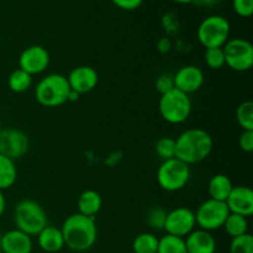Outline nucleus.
Segmentation results:
<instances>
[{
    "label": "nucleus",
    "mask_w": 253,
    "mask_h": 253,
    "mask_svg": "<svg viewBox=\"0 0 253 253\" xmlns=\"http://www.w3.org/2000/svg\"><path fill=\"white\" fill-rule=\"evenodd\" d=\"M64 246L74 252H85L95 245L98 227L94 217L76 212L67 217L61 227Z\"/></svg>",
    "instance_id": "1"
},
{
    "label": "nucleus",
    "mask_w": 253,
    "mask_h": 253,
    "mask_svg": "<svg viewBox=\"0 0 253 253\" xmlns=\"http://www.w3.org/2000/svg\"><path fill=\"white\" fill-rule=\"evenodd\" d=\"M214 148V140L203 128H189L175 138V158L188 166L207 160Z\"/></svg>",
    "instance_id": "2"
},
{
    "label": "nucleus",
    "mask_w": 253,
    "mask_h": 253,
    "mask_svg": "<svg viewBox=\"0 0 253 253\" xmlns=\"http://www.w3.org/2000/svg\"><path fill=\"white\" fill-rule=\"evenodd\" d=\"M15 229L25 232L29 236H37L41 230L48 225L46 210L35 200L24 199L15 205L14 209Z\"/></svg>",
    "instance_id": "3"
},
{
    "label": "nucleus",
    "mask_w": 253,
    "mask_h": 253,
    "mask_svg": "<svg viewBox=\"0 0 253 253\" xmlns=\"http://www.w3.org/2000/svg\"><path fill=\"white\" fill-rule=\"evenodd\" d=\"M69 88L67 77L61 73H51L41 79L35 88V98L44 108H57L68 103Z\"/></svg>",
    "instance_id": "4"
},
{
    "label": "nucleus",
    "mask_w": 253,
    "mask_h": 253,
    "mask_svg": "<svg viewBox=\"0 0 253 253\" xmlns=\"http://www.w3.org/2000/svg\"><path fill=\"white\" fill-rule=\"evenodd\" d=\"M192 108L189 95L175 88L161 95L158 103V110L162 119L173 125L185 123L192 114Z\"/></svg>",
    "instance_id": "5"
},
{
    "label": "nucleus",
    "mask_w": 253,
    "mask_h": 253,
    "mask_svg": "<svg viewBox=\"0 0 253 253\" xmlns=\"http://www.w3.org/2000/svg\"><path fill=\"white\" fill-rule=\"evenodd\" d=\"M230 22L221 15H210L205 17L197 30L198 41L205 49L224 47L230 37Z\"/></svg>",
    "instance_id": "6"
},
{
    "label": "nucleus",
    "mask_w": 253,
    "mask_h": 253,
    "mask_svg": "<svg viewBox=\"0 0 253 253\" xmlns=\"http://www.w3.org/2000/svg\"><path fill=\"white\" fill-rule=\"evenodd\" d=\"M190 179V166L178 158L162 161L157 170V183L166 192H178L188 184Z\"/></svg>",
    "instance_id": "7"
},
{
    "label": "nucleus",
    "mask_w": 253,
    "mask_h": 253,
    "mask_svg": "<svg viewBox=\"0 0 253 253\" xmlns=\"http://www.w3.org/2000/svg\"><path fill=\"white\" fill-rule=\"evenodd\" d=\"M194 214L197 226L205 231L211 232L224 226L225 220L230 214V210L225 202L208 199L198 207Z\"/></svg>",
    "instance_id": "8"
},
{
    "label": "nucleus",
    "mask_w": 253,
    "mask_h": 253,
    "mask_svg": "<svg viewBox=\"0 0 253 253\" xmlns=\"http://www.w3.org/2000/svg\"><path fill=\"white\" fill-rule=\"evenodd\" d=\"M225 64L235 72L250 71L253 64V46L249 40L231 39L222 47Z\"/></svg>",
    "instance_id": "9"
},
{
    "label": "nucleus",
    "mask_w": 253,
    "mask_h": 253,
    "mask_svg": "<svg viewBox=\"0 0 253 253\" xmlns=\"http://www.w3.org/2000/svg\"><path fill=\"white\" fill-rule=\"evenodd\" d=\"M195 227H197L195 214L189 208L179 207L167 211L165 227H163L166 234L184 239L193 230H195Z\"/></svg>",
    "instance_id": "10"
},
{
    "label": "nucleus",
    "mask_w": 253,
    "mask_h": 253,
    "mask_svg": "<svg viewBox=\"0 0 253 253\" xmlns=\"http://www.w3.org/2000/svg\"><path fill=\"white\" fill-rule=\"evenodd\" d=\"M30 141L25 132L17 128H4L0 131V155L16 161L29 151Z\"/></svg>",
    "instance_id": "11"
},
{
    "label": "nucleus",
    "mask_w": 253,
    "mask_h": 253,
    "mask_svg": "<svg viewBox=\"0 0 253 253\" xmlns=\"http://www.w3.org/2000/svg\"><path fill=\"white\" fill-rule=\"evenodd\" d=\"M51 57L43 46L32 44L26 47L19 56V68L30 76L41 74L48 68Z\"/></svg>",
    "instance_id": "12"
},
{
    "label": "nucleus",
    "mask_w": 253,
    "mask_h": 253,
    "mask_svg": "<svg viewBox=\"0 0 253 253\" xmlns=\"http://www.w3.org/2000/svg\"><path fill=\"white\" fill-rule=\"evenodd\" d=\"M205 81L204 72L194 64L183 66L173 76L174 88L185 94H192L199 90Z\"/></svg>",
    "instance_id": "13"
},
{
    "label": "nucleus",
    "mask_w": 253,
    "mask_h": 253,
    "mask_svg": "<svg viewBox=\"0 0 253 253\" xmlns=\"http://www.w3.org/2000/svg\"><path fill=\"white\" fill-rule=\"evenodd\" d=\"M71 90L76 91L79 95L90 93L96 88L99 82L98 72L90 66H79L71 71L67 77Z\"/></svg>",
    "instance_id": "14"
},
{
    "label": "nucleus",
    "mask_w": 253,
    "mask_h": 253,
    "mask_svg": "<svg viewBox=\"0 0 253 253\" xmlns=\"http://www.w3.org/2000/svg\"><path fill=\"white\" fill-rule=\"evenodd\" d=\"M225 203L230 212L250 217L253 214V190L246 185H236Z\"/></svg>",
    "instance_id": "15"
},
{
    "label": "nucleus",
    "mask_w": 253,
    "mask_h": 253,
    "mask_svg": "<svg viewBox=\"0 0 253 253\" xmlns=\"http://www.w3.org/2000/svg\"><path fill=\"white\" fill-rule=\"evenodd\" d=\"M34 249L32 237L17 229H12L1 235V253H31Z\"/></svg>",
    "instance_id": "16"
},
{
    "label": "nucleus",
    "mask_w": 253,
    "mask_h": 253,
    "mask_svg": "<svg viewBox=\"0 0 253 253\" xmlns=\"http://www.w3.org/2000/svg\"><path fill=\"white\" fill-rule=\"evenodd\" d=\"M185 247L188 253H215L216 252V240L211 232L202 229H195L184 237Z\"/></svg>",
    "instance_id": "17"
},
{
    "label": "nucleus",
    "mask_w": 253,
    "mask_h": 253,
    "mask_svg": "<svg viewBox=\"0 0 253 253\" xmlns=\"http://www.w3.org/2000/svg\"><path fill=\"white\" fill-rule=\"evenodd\" d=\"M37 245L46 253H58L64 249V240L61 229L47 225L37 235Z\"/></svg>",
    "instance_id": "18"
},
{
    "label": "nucleus",
    "mask_w": 253,
    "mask_h": 253,
    "mask_svg": "<svg viewBox=\"0 0 253 253\" xmlns=\"http://www.w3.org/2000/svg\"><path fill=\"white\" fill-rule=\"evenodd\" d=\"M77 207H78L79 214L95 219V216L100 211L101 207H103V199H101V195L98 192H95V190H84L79 195Z\"/></svg>",
    "instance_id": "19"
},
{
    "label": "nucleus",
    "mask_w": 253,
    "mask_h": 253,
    "mask_svg": "<svg viewBox=\"0 0 253 253\" xmlns=\"http://www.w3.org/2000/svg\"><path fill=\"white\" fill-rule=\"evenodd\" d=\"M232 188H234V184L226 174H215L209 180L208 193L210 195V199L226 202Z\"/></svg>",
    "instance_id": "20"
},
{
    "label": "nucleus",
    "mask_w": 253,
    "mask_h": 253,
    "mask_svg": "<svg viewBox=\"0 0 253 253\" xmlns=\"http://www.w3.org/2000/svg\"><path fill=\"white\" fill-rule=\"evenodd\" d=\"M17 168L15 161L0 155V190L9 189L16 183Z\"/></svg>",
    "instance_id": "21"
},
{
    "label": "nucleus",
    "mask_w": 253,
    "mask_h": 253,
    "mask_svg": "<svg viewBox=\"0 0 253 253\" xmlns=\"http://www.w3.org/2000/svg\"><path fill=\"white\" fill-rule=\"evenodd\" d=\"M32 84V76L26 73L22 69L16 68L12 71L7 77V86L11 91L16 94L25 93L31 88Z\"/></svg>",
    "instance_id": "22"
},
{
    "label": "nucleus",
    "mask_w": 253,
    "mask_h": 253,
    "mask_svg": "<svg viewBox=\"0 0 253 253\" xmlns=\"http://www.w3.org/2000/svg\"><path fill=\"white\" fill-rule=\"evenodd\" d=\"M158 239L152 232H141L133 239L132 251L133 253H157Z\"/></svg>",
    "instance_id": "23"
},
{
    "label": "nucleus",
    "mask_w": 253,
    "mask_h": 253,
    "mask_svg": "<svg viewBox=\"0 0 253 253\" xmlns=\"http://www.w3.org/2000/svg\"><path fill=\"white\" fill-rule=\"evenodd\" d=\"M222 227H224L226 234L231 239L249 234V221H247V217L237 214H232V212H230Z\"/></svg>",
    "instance_id": "24"
},
{
    "label": "nucleus",
    "mask_w": 253,
    "mask_h": 253,
    "mask_svg": "<svg viewBox=\"0 0 253 253\" xmlns=\"http://www.w3.org/2000/svg\"><path fill=\"white\" fill-rule=\"evenodd\" d=\"M157 253H188L184 239L166 234L158 241Z\"/></svg>",
    "instance_id": "25"
},
{
    "label": "nucleus",
    "mask_w": 253,
    "mask_h": 253,
    "mask_svg": "<svg viewBox=\"0 0 253 253\" xmlns=\"http://www.w3.org/2000/svg\"><path fill=\"white\" fill-rule=\"evenodd\" d=\"M236 120L242 130L253 131V103L250 100L242 101L236 109Z\"/></svg>",
    "instance_id": "26"
},
{
    "label": "nucleus",
    "mask_w": 253,
    "mask_h": 253,
    "mask_svg": "<svg viewBox=\"0 0 253 253\" xmlns=\"http://www.w3.org/2000/svg\"><path fill=\"white\" fill-rule=\"evenodd\" d=\"M155 151H156V155H157L162 161H167V160H170V158H174L175 157V138L169 137V136L161 137L160 140L156 142Z\"/></svg>",
    "instance_id": "27"
},
{
    "label": "nucleus",
    "mask_w": 253,
    "mask_h": 253,
    "mask_svg": "<svg viewBox=\"0 0 253 253\" xmlns=\"http://www.w3.org/2000/svg\"><path fill=\"white\" fill-rule=\"evenodd\" d=\"M204 61L205 64H207L210 69L219 71V69L224 68L226 64H225V56L224 51H222V47L205 49Z\"/></svg>",
    "instance_id": "28"
},
{
    "label": "nucleus",
    "mask_w": 253,
    "mask_h": 253,
    "mask_svg": "<svg viewBox=\"0 0 253 253\" xmlns=\"http://www.w3.org/2000/svg\"><path fill=\"white\" fill-rule=\"evenodd\" d=\"M230 253H253V236L245 234L242 236L231 239Z\"/></svg>",
    "instance_id": "29"
},
{
    "label": "nucleus",
    "mask_w": 253,
    "mask_h": 253,
    "mask_svg": "<svg viewBox=\"0 0 253 253\" xmlns=\"http://www.w3.org/2000/svg\"><path fill=\"white\" fill-rule=\"evenodd\" d=\"M166 216H167V211L165 209L160 207L152 208V209L148 211L147 217H146V221H147L148 226L153 230H163L165 227V221H166Z\"/></svg>",
    "instance_id": "30"
},
{
    "label": "nucleus",
    "mask_w": 253,
    "mask_h": 253,
    "mask_svg": "<svg viewBox=\"0 0 253 253\" xmlns=\"http://www.w3.org/2000/svg\"><path fill=\"white\" fill-rule=\"evenodd\" d=\"M232 6L241 17H250L253 14V0H232Z\"/></svg>",
    "instance_id": "31"
},
{
    "label": "nucleus",
    "mask_w": 253,
    "mask_h": 253,
    "mask_svg": "<svg viewBox=\"0 0 253 253\" xmlns=\"http://www.w3.org/2000/svg\"><path fill=\"white\" fill-rule=\"evenodd\" d=\"M155 86L161 95L168 93V91H170L172 89H174L173 76H170V74H167V73L162 74V76H160L157 79H156Z\"/></svg>",
    "instance_id": "32"
},
{
    "label": "nucleus",
    "mask_w": 253,
    "mask_h": 253,
    "mask_svg": "<svg viewBox=\"0 0 253 253\" xmlns=\"http://www.w3.org/2000/svg\"><path fill=\"white\" fill-rule=\"evenodd\" d=\"M239 146L244 152L251 153L253 151V131L242 130L239 137Z\"/></svg>",
    "instance_id": "33"
},
{
    "label": "nucleus",
    "mask_w": 253,
    "mask_h": 253,
    "mask_svg": "<svg viewBox=\"0 0 253 253\" xmlns=\"http://www.w3.org/2000/svg\"><path fill=\"white\" fill-rule=\"evenodd\" d=\"M111 1L119 9L126 10V11H132V10L138 9L142 5L143 0H111Z\"/></svg>",
    "instance_id": "34"
},
{
    "label": "nucleus",
    "mask_w": 253,
    "mask_h": 253,
    "mask_svg": "<svg viewBox=\"0 0 253 253\" xmlns=\"http://www.w3.org/2000/svg\"><path fill=\"white\" fill-rule=\"evenodd\" d=\"M5 209H6V199L4 197V193L0 190V217L4 215Z\"/></svg>",
    "instance_id": "35"
},
{
    "label": "nucleus",
    "mask_w": 253,
    "mask_h": 253,
    "mask_svg": "<svg viewBox=\"0 0 253 253\" xmlns=\"http://www.w3.org/2000/svg\"><path fill=\"white\" fill-rule=\"evenodd\" d=\"M219 0H194L195 4L202 5V6H212V5L217 4Z\"/></svg>",
    "instance_id": "36"
},
{
    "label": "nucleus",
    "mask_w": 253,
    "mask_h": 253,
    "mask_svg": "<svg viewBox=\"0 0 253 253\" xmlns=\"http://www.w3.org/2000/svg\"><path fill=\"white\" fill-rule=\"evenodd\" d=\"M79 94L76 93V91L71 90L69 91V95H68V101H77L79 99Z\"/></svg>",
    "instance_id": "37"
},
{
    "label": "nucleus",
    "mask_w": 253,
    "mask_h": 253,
    "mask_svg": "<svg viewBox=\"0 0 253 253\" xmlns=\"http://www.w3.org/2000/svg\"><path fill=\"white\" fill-rule=\"evenodd\" d=\"M169 1L178 2V4H190V2H194V0H169Z\"/></svg>",
    "instance_id": "38"
},
{
    "label": "nucleus",
    "mask_w": 253,
    "mask_h": 253,
    "mask_svg": "<svg viewBox=\"0 0 253 253\" xmlns=\"http://www.w3.org/2000/svg\"><path fill=\"white\" fill-rule=\"evenodd\" d=\"M1 235H2V234H1V231H0V240H1Z\"/></svg>",
    "instance_id": "39"
},
{
    "label": "nucleus",
    "mask_w": 253,
    "mask_h": 253,
    "mask_svg": "<svg viewBox=\"0 0 253 253\" xmlns=\"http://www.w3.org/2000/svg\"><path fill=\"white\" fill-rule=\"evenodd\" d=\"M0 131H1V124H0Z\"/></svg>",
    "instance_id": "40"
},
{
    "label": "nucleus",
    "mask_w": 253,
    "mask_h": 253,
    "mask_svg": "<svg viewBox=\"0 0 253 253\" xmlns=\"http://www.w3.org/2000/svg\"><path fill=\"white\" fill-rule=\"evenodd\" d=\"M0 253H1V251H0Z\"/></svg>",
    "instance_id": "41"
}]
</instances>
